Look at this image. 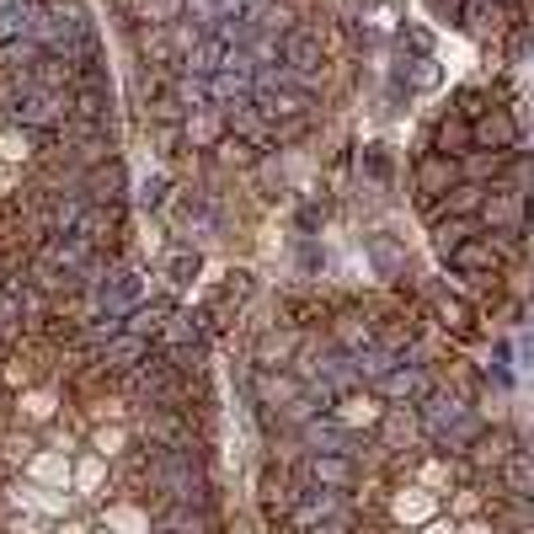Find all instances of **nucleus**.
I'll use <instances>...</instances> for the list:
<instances>
[{
    "instance_id": "2",
    "label": "nucleus",
    "mask_w": 534,
    "mask_h": 534,
    "mask_svg": "<svg viewBox=\"0 0 534 534\" xmlns=\"http://www.w3.org/2000/svg\"><path fill=\"white\" fill-rule=\"evenodd\" d=\"M27 481L54 486V492H70V486H75V465H70V454H65V449H38L33 460H27Z\"/></svg>"
},
{
    "instance_id": "7",
    "label": "nucleus",
    "mask_w": 534,
    "mask_h": 534,
    "mask_svg": "<svg viewBox=\"0 0 534 534\" xmlns=\"http://www.w3.org/2000/svg\"><path fill=\"white\" fill-rule=\"evenodd\" d=\"M305 390H300V380L294 374H278V369H262L257 374V401L262 406H278V412H289L294 401H300Z\"/></svg>"
},
{
    "instance_id": "20",
    "label": "nucleus",
    "mask_w": 534,
    "mask_h": 534,
    "mask_svg": "<svg viewBox=\"0 0 534 534\" xmlns=\"http://www.w3.org/2000/svg\"><path fill=\"white\" fill-rule=\"evenodd\" d=\"M396 518H401V524H422V518H433V497L428 492H401L396 497Z\"/></svg>"
},
{
    "instance_id": "15",
    "label": "nucleus",
    "mask_w": 534,
    "mask_h": 534,
    "mask_svg": "<svg viewBox=\"0 0 534 534\" xmlns=\"http://www.w3.org/2000/svg\"><path fill=\"white\" fill-rule=\"evenodd\" d=\"M161 529H171V534H214V518H209V508H166Z\"/></svg>"
},
{
    "instance_id": "5",
    "label": "nucleus",
    "mask_w": 534,
    "mask_h": 534,
    "mask_svg": "<svg viewBox=\"0 0 534 534\" xmlns=\"http://www.w3.org/2000/svg\"><path fill=\"white\" fill-rule=\"evenodd\" d=\"M11 508H33V513H70V497L65 492H54V486H38V481H17L11 486Z\"/></svg>"
},
{
    "instance_id": "30",
    "label": "nucleus",
    "mask_w": 534,
    "mask_h": 534,
    "mask_svg": "<svg viewBox=\"0 0 534 534\" xmlns=\"http://www.w3.org/2000/svg\"><path fill=\"white\" fill-rule=\"evenodd\" d=\"M123 438H129L123 428H113V433H107V428H97V438H91V444H97V454L107 460V454H118V449H123Z\"/></svg>"
},
{
    "instance_id": "19",
    "label": "nucleus",
    "mask_w": 534,
    "mask_h": 534,
    "mask_svg": "<svg viewBox=\"0 0 534 534\" xmlns=\"http://www.w3.org/2000/svg\"><path fill=\"white\" fill-rule=\"evenodd\" d=\"M470 219H438V251H444V257H454V251H460L465 241H470Z\"/></svg>"
},
{
    "instance_id": "11",
    "label": "nucleus",
    "mask_w": 534,
    "mask_h": 534,
    "mask_svg": "<svg viewBox=\"0 0 534 534\" xmlns=\"http://www.w3.org/2000/svg\"><path fill=\"white\" fill-rule=\"evenodd\" d=\"M465 150H476V123H470V118H444V123H438V155H449V161H454V155H465Z\"/></svg>"
},
{
    "instance_id": "25",
    "label": "nucleus",
    "mask_w": 534,
    "mask_h": 534,
    "mask_svg": "<svg viewBox=\"0 0 534 534\" xmlns=\"http://www.w3.org/2000/svg\"><path fill=\"white\" fill-rule=\"evenodd\" d=\"M219 161H225V166H251V161H257V155H251V139L225 134V139H219Z\"/></svg>"
},
{
    "instance_id": "16",
    "label": "nucleus",
    "mask_w": 534,
    "mask_h": 534,
    "mask_svg": "<svg viewBox=\"0 0 534 534\" xmlns=\"http://www.w3.org/2000/svg\"><path fill=\"white\" fill-rule=\"evenodd\" d=\"M310 476H316L321 492H326V486H348L353 465H348V454H316V460H310Z\"/></svg>"
},
{
    "instance_id": "14",
    "label": "nucleus",
    "mask_w": 534,
    "mask_h": 534,
    "mask_svg": "<svg viewBox=\"0 0 534 534\" xmlns=\"http://www.w3.org/2000/svg\"><path fill=\"white\" fill-rule=\"evenodd\" d=\"M449 262L460 267V273H497V251L486 246V241H476V235H470V241H465L460 251H454Z\"/></svg>"
},
{
    "instance_id": "21",
    "label": "nucleus",
    "mask_w": 534,
    "mask_h": 534,
    "mask_svg": "<svg viewBox=\"0 0 534 534\" xmlns=\"http://www.w3.org/2000/svg\"><path fill=\"white\" fill-rule=\"evenodd\" d=\"M369 257H374V267H380L385 278H396L401 267H406V257H401V251L385 241V235H369Z\"/></svg>"
},
{
    "instance_id": "26",
    "label": "nucleus",
    "mask_w": 534,
    "mask_h": 534,
    "mask_svg": "<svg viewBox=\"0 0 534 534\" xmlns=\"http://www.w3.org/2000/svg\"><path fill=\"white\" fill-rule=\"evenodd\" d=\"M476 460H481V465H502V460H508V433L476 438Z\"/></svg>"
},
{
    "instance_id": "3",
    "label": "nucleus",
    "mask_w": 534,
    "mask_h": 534,
    "mask_svg": "<svg viewBox=\"0 0 534 534\" xmlns=\"http://www.w3.org/2000/svg\"><path fill=\"white\" fill-rule=\"evenodd\" d=\"M454 187H460V166L449 161V155H422L417 161V193L422 198H444V193H454Z\"/></svg>"
},
{
    "instance_id": "24",
    "label": "nucleus",
    "mask_w": 534,
    "mask_h": 534,
    "mask_svg": "<svg viewBox=\"0 0 534 534\" xmlns=\"http://www.w3.org/2000/svg\"><path fill=\"white\" fill-rule=\"evenodd\" d=\"M166 278H171V284H193V278H198V251H171V257H166Z\"/></svg>"
},
{
    "instance_id": "8",
    "label": "nucleus",
    "mask_w": 534,
    "mask_h": 534,
    "mask_svg": "<svg viewBox=\"0 0 534 534\" xmlns=\"http://www.w3.org/2000/svg\"><path fill=\"white\" fill-rule=\"evenodd\" d=\"M145 358H150V342H145V337H129V332L113 337V342L102 348V364H107V369H123V374H134Z\"/></svg>"
},
{
    "instance_id": "27",
    "label": "nucleus",
    "mask_w": 534,
    "mask_h": 534,
    "mask_svg": "<svg viewBox=\"0 0 534 534\" xmlns=\"http://www.w3.org/2000/svg\"><path fill=\"white\" fill-rule=\"evenodd\" d=\"M22 412L33 417V422H43V417L54 412V396H49V390H27V396H22Z\"/></svg>"
},
{
    "instance_id": "4",
    "label": "nucleus",
    "mask_w": 534,
    "mask_h": 534,
    "mask_svg": "<svg viewBox=\"0 0 534 534\" xmlns=\"http://www.w3.org/2000/svg\"><path fill=\"white\" fill-rule=\"evenodd\" d=\"M518 145V123L508 107H486L476 118V150H513Z\"/></svg>"
},
{
    "instance_id": "28",
    "label": "nucleus",
    "mask_w": 534,
    "mask_h": 534,
    "mask_svg": "<svg viewBox=\"0 0 534 534\" xmlns=\"http://www.w3.org/2000/svg\"><path fill=\"white\" fill-rule=\"evenodd\" d=\"M139 203H145V209H166V177H150L139 187Z\"/></svg>"
},
{
    "instance_id": "10",
    "label": "nucleus",
    "mask_w": 534,
    "mask_h": 534,
    "mask_svg": "<svg viewBox=\"0 0 534 534\" xmlns=\"http://www.w3.org/2000/svg\"><path fill=\"white\" fill-rule=\"evenodd\" d=\"M182 134L193 139V150L219 145V139H225V113H219V107H198V113L182 123Z\"/></svg>"
},
{
    "instance_id": "17",
    "label": "nucleus",
    "mask_w": 534,
    "mask_h": 534,
    "mask_svg": "<svg viewBox=\"0 0 534 534\" xmlns=\"http://www.w3.org/2000/svg\"><path fill=\"white\" fill-rule=\"evenodd\" d=\"M33 161V139H27V129H0V166H27Z\"/></svg>"
},
{
    "instance_id": "6",
    "label": "nucleus",
    "mask_w": 534,
    "mask_h": 534,
    "mask_svg": "<svg viewBox=\"0 0 534 534\" xmlns=\"http://www.w3.org/2000/svg\"><path fill=\"white\" fill-rule=\"evenodd\" d=\"M518 214H524V198L513 193V187H486V203H481V219L492 230H513Z\"/></svg>"
},
{
    "instance_id": "1",
    "label": "nucleus",
    "mask_w": 534,
    "mask_h": 534,
    "mask_svg": "<svg viewBox=\"0 0 534 534\" xmlns=\"http://www.w3.org/2000/svg\"><path fill=\"white\" fill-rule=\"evenodd\" d=\"M123 187H129V177H123V161L113 155V161H102V166H91L86 177H81V193L91 209H113V203L123 198Z\"/></svg>"
},
{
    "instance_id": "23",
    "label": "nucleus",
    "mask_w": 534,
    "mask_h": 534,
    "mask_svg": "<svg viewBox=\"0 0 534 534\" xmlns=\"http://www.w3.org/2000/svg\"><path fill=\"white\" fill-rule=\"evenodd\" d=\"M102 481H107V465H102V454H86V460L75 465V486H81V492L91 497V492H97Z\"/></svg>"
},
{
    "instance_id": "22",
    "label": "nucleus",
    "mask_w": 534,
    "mask_h": 534,
    "mask_svg": "<svg viewBox=\"0 0 534 534\" xmlns=\"http://www.w3.org/2000/svg\"><path fill=\"white\" fill-rule=\"evenodd\" d=\"M374 417H380V412H374V401H369V396H348V401H342V412H337L342 428H358V422L369 428Z\"/></svg>"
},
{
    "instance_id": "33",
    "label": "nucleus",
    "mask_w": 534,
    "mask_h": 534,
    "mask_svg": "<svg viewBox=\"0 0 534 534\" xmlns=\"http://www.w3.org/2000/svg\"><path fill=\"white\" fill-rule=\"evenodd\" d=\"M54 534H86V529H81V524H59Z\"/></svg>"
},
{
    "instance_id": "9",
    "label": "nucleus",
    "mask_w": 534,
    "mask_h": 534,
    "mask_svg": "<svg viewBox=\"0 0 534 534\" xmlns=\"http://www.w3.org/2000/svg\"><path fill=\"white\" fill-rule=\"evenodd\" d=\"M326 518H342L337 492H305L300 508H294V524H300V529H316V524H326Z\"/></svg>"
},
{
    "instance_id": "18",
    "label": "nucleus",
    "mask_w": 534,
    "mask_h": 534,
    "mask_svg": "<svg viewBox=\"0 0 534 534\" xmlns=\"http://www.w3.org/2000/svg\"><path fill=\"white\" fill-rule=\"evenodd\" d=\"M289 353H294V337H289V332H267V337L257 342V364H262V369H278Z\"/></svg>"
},
{
    "instance_id": "29",
    "label": "nucleus",
    "mask_w": 534,
    "mask_h": 534,
    "mask_svg": "<svg viewBox=\"0 0 534 534\" xmlns=\"http://www.w3.org/2000/svg\"><path fill=\"white\" fill-rule=\"evenodd\" d=\"M364 166H369V177L385 182V177H390V155H385V145H369V150H364Z\"/></svg>"
},
{
    "instance_id": "32",
    "label": "nucleus",
    "mask_w": 534,
    "mask_h": 534,
    "mask_svg": "<svg viewBox=\"0 0 534 534\" xmlns=\"http://www.w3.org/2000/svg\"><path fill=\"white\" fill-rule=\"evenodd\" d=\"M518 353H524V369H534V342H529V337L518 342Z\"/></svg>"
},
{
    "instance_id": "31",
    "label": "nucleus",
    "mask_w": 534,
    "mask_h": 534,
    "mask_svg": "<svg viewBox=\"0 0 534 534\" xmlns=\"http://www.w3.org/2000/svg\"><path fill=\"white\" fill-rule=\"evenodd\" d=\"M422 534H460V529H454V524H449V518H433V524H428V529H422Z\"/></svg>"
},
{
    "instance_id": "13",
    "label": "nucleus",
    "mask_w": 534,
    "mask_h": 534,
    "mask_svg": "<svg viewBox=\"0 0 534 534\" xmlns=\"http://www.w3.org/2000/svg\"><path fill=\"white\" fill-rule=\"evenodd\" d=\"M107 529L113 534H155L150 529V513L145 508H134V502H107Z\"/></svg>"
},
{
    "instance_id": "34",
    "label": "nucleus",
    "mask_w": 534,
    "mask_h": 534,
    "mask_svg": "<svg viewBox=\"0 0 534 534\" xmlns=\"http://www.w3.org/2000/svg\"><path fill=\"white\" fill-rule=\"evenodd\" d=\"M102 534H113V529H102Z\"/></svg>"
},
{
    "instance_id": "12",
    "label": "nucleus",
    "mask_w": 534,
    "mask_h": 534,
    "mask_svg": "<svg viewBox=\"0 0 534 534\" xmlns=\"http://www.w3.org/2000/svg\"><path fill=\"white\" fill-rule=\"evenodd\" d=\"M380 390L390 401H417V396H428V374L422 369H390L380 380Z\"/></svg>"
}]
</instances>
